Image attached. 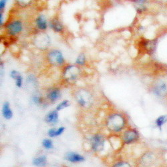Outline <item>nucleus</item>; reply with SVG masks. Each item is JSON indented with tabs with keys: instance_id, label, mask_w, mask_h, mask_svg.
<instances>
[{
	"instance_id": "nucleus-7",
	"label": "nucleus",
	"mask_w": 167,
	"mask_h": 167,
	"mask_svg": "<svg viewBox=\"0 0 167 167\" xmlns=\"http://www.w3.org/2000/svg\"><path fill=\"white\" fill-rule=\"evenodd\" d=\"M58 110H54L52 112H49L46 117V120L48 123L51 124H55L58 122Z\"/></svg>"
},
{
	"instance_id": "nucleus-12",
	"label": "nucleus",
	"mask_w": 167,
	"mask_h": 167,
	"mask_svg": "<svg viewBox=\"0 0 167 167\" xmlns=\"http://www.w3.org/2000/svg\"><path fill=\"white\" fill-rule=\"evenodd\" d=\"M50 27L56 32H60L62 30V25L58 20H52L50 23Z\"/></svg>"
},
{
	"instance_id": "nucleus-20",
	"label": "nucleus",
	"mask_w": 167,
	"mask_h": 167,
	"mask_svg": "<svg viewBox=\"0 0 167 167\" xmlns=\"http://www.w3.org/2000/svg\"><path fill=\"white\" fill-rule=\"evenodd\" d=\"M10 75L11 77H12V78H14V79L15 80V78H16L18 76H20V74L18 72H17V71H15V70H13V71H12V72H11Z\"/></svg>"
},
{
	"instance_id": "nucleus-5",
	"label": "nucleus",
	"mask_w": 167,
	"mask_h": 167,
	"mask_svg": "<svg viewBox=\"0 0 167 167\" xmlns=\"http://www.w3.org/2000/svg\"><path fill=\"white\" fill-rule=\"evenodd\" d=\"M124 138L126 143H130L137 138V133L135 130H128L124 134Z\"/></svg>"
},
{
	"instance_id": "nucleus-27",
	"label": "nucleus",
	"mask_w": 167,
	"mask_h": 167,
	"mask_svg": "<svg viewBox=\"0 0 167 167\" xmlns=\"http://www.w3.org/2000/svg\"><path fill=\"white\" fill-rule=\"evenodd\" d=\"M145 1H146V0H136V2H138V3H140V4H142L144 2H145Z\"/></svg>"
},
{
	"instance_id": "nucleus-17",
	"label": "nucleus",
	"mask_w": 167,
	"mask_h": 167,
	"mask_svg": "<svg viewBox=\"0 0 167 167\" xmlns=\"http://www.w3.org/2000/svg\"><path fill=\"white\" fill-rule=\"evenodd\" d=\"M42 144H43V146L46 148H48V149H50V148H53L52 142L50 140H49V139H45V140H43Z\"/></svg>"
},
{
	"instance_id": "nucleus-8",
	"label": "nucleus",
	"mask_w": 167,
	"mask_h": 167,
	"mask_svg": "<svg viewBox=\"0 0 167 167\" xmlns=\"http://www.w3.org/2000/svg\"><path fill=\"white\" fill-rule=\"evenodd\" d=\"M36 23L38 28L45 30L47 28V21L43 15H39L36 20Z\"/></svg>"
},
{
	"instance_id": "nucleus-26",
	"label": "nucleus",
	"mask_w": 167,
	"mask_h": 167,
	"mask_svg": "<svg viewBox=\"0 0 167 167\" xmlns=\"http://www.w3.org/2000/svg\"><path fill=\"white\" fill-rule=\"evenodd\" d=\"M34 101L36 102V103H39L40 102V98L38 97H34Z\"/></svg>"
},
{
	"instance_id": "nucleus-16",
	"label": "nucleus",
	"mask_w": 167,
	"mask_h": 167,
	"mask_svg": "<svg viewBox=\"0 0 167 167\" xmlns=\"http://www.w3.org/2000/svg\"><path fill=\"white\" fill-rule=\"evenodd\" d=\"M69 106H70V102H69L68 100H64V101H63L62 103H60L58 106H57L56 110L58 111H59L60 110H62V109L68 107Z\"/></svg>"
},
{
	"instance_id": "nucleus-6",
	"label": "nucleus",
	"mask_w": 167,
	"mask_h": 167,
	"mask_svg": "<svg viewBox=\"0 0 167 167\" xmlns=\"http://www.w3.org/2000/svg\"><path fill=\"white\" fill-rule=\"evenodd\" d=\"M66 159L72 163H77V162L83 161L84 158L80 154L75 153H68L66 156Z\"/></svg>"
},
{
	"instance_id": "nucleus-19",
	"label": "nucleus",
	"mask_w": 167,
	"mask_h": 167,
	"mask_svg": "<svg viewBox=\"0 0 167 167\" xmlns=\"http://www.w3.org/2000/svg\"><path fill=\"white\" fill-rule=\"evenodd\" d=\"M114 167H131L128 163H125V162H122V163H118L115 164Z\"/></svg>"
},
{
	"instance_id": "nucleus-9",
	"label": "nucleus",
	"mask_w": 167,
	"mask_h": 167,
	"mask_svg": "<svg viewBox=\"0 0 167 167\" xmlns=\"http://www.w3.org/2000/svg\"><path fill=\"white\" fill-rule=\"evenodd\" d=\"M2 114L4 118L6 119H10L12 117V112L9 108V104L8 102H5L2 108Z\"/></svg>"
},
{
	"instance_id": "nucleus-21",
	"label": "nucleus",
	"mask_w": 167,
	"mask_h": 167,
	"mask_svg": "<svg viewBox=\"0 0 167 167\" xmlns=\"http://www.w3.org/2000/svg\"><path fill=\"white\" fill-rule=\"evenodd\" d=\"M7 1L8 0H1L0 1V11L1 12L4 9L6 3H7Z\"/></svg>"
},
{
	"instance_id": "nucleus-25",
	"label": "nucleus",
	"mask_w": 167,
	"mask_h": 167,
	"mask_svg": "<svg viewBox=\"0 0 167 167\" xmlns=\"http://www.w3.org/2000/svg\"><path fill=\"white\" fill-rule=\"evenodd\" d=\"M3 14L1 12V14H0V25H3Z\"/></svg>"
},
{
	"instance_id": "nucleus-18",
	"label": "nucleus",
	"mask_w": 167,
	"mask_h": 167,
	"mask_svg": "<svg viewBox=\"0 0 167 167\" xmlns=\"http://www.w3.org/2000/svg\"><path fill=\"white\" fill-rule=\"evenodd\" d=\"M15 83H16V86L19 88L22 85V77L21 75L18 76L16 78H15Z\"/></svg>"
},
{
	"instance_id": "nucleus-1",
	"label": "nucleus",
	"mask_w": 167,
	"mask_h": 167,
	"mask_svg": "<svg viewBox=\"0 0 167 167\" xmlns=\"http://www.w3.org/2000/svg\"><path fill=\"white\" fill-rule=\"evenodd\" d=\"M108 125L112 130L119 131L124 125V118L118 114L114 115L109 118Z\"/></svg>"
},
{
	"instance_id": "nucleus-13",
	"label": "nucleus",
	"mask_w": 167,
	"mask_h": 167,
	"mask_svg": "<svg viewBox=\"0 0 167 167\" xmlns=\"http://www.w3.org/2000/svg\"><path fill=\"white\" fill-rule=\"evenodd\" d=\"M166 91V86L164 83H162L156 88L155 92L158 95H162L164 94Z\"/></svg>"
},
{
	"instance_id": "nucleus-24",
	"label": "nucleus",
	"mask_w": 167,
	"mask_h": 167,
	"mask_svg": "<svg viewBox=\"0 0 167 167\" xmlns=\"http://www.w3.org/2000/svg\"><path fill=\"white\" fill-rule=\"evenodd\" d=\"M78 102H79L81 106H85V104H86V101L84 100V99L83 98H80V100H78Z\"/></svg>"
},
{
	"instance_id": "nucleus-11",
	"label": "nucleus",
	"mask_w": 167,
	"mask_h": 167,
	"mask_svg": "<svg viewBox=\"0 0 167 167\" xmlns=\"http://www.w3.org/2000/svg\"><path fill=\"white\" fill-rule=\"evenodd\" d=\"M60 96H61V94H60V92L59 90H54L53 91L50 92L48 94V97L51 101H55V100H58L60 98Z\"/></svg>"
},
{
	"instance_id": "nucleus-4",
	"label": "nucleus",
	"mask_w": 167,
	"mask_h": 167,
	"mask_svg": "<svg viewBox=\"0 0 167 167\" xmlns=\"http://www.w3.org/2000/svg\"><path fill=\"white\" fill-rule=\"evenodd\" d=\"M104 140L100 135H96L92 139V148L96 151H100L103 148Z\"/></svg>"
},
{
	"instance_id": "nucleus-3",
	"label": "nucleus",
	"mask_w": 167,
	"mask_h": 167,
	"mask_svg": "<svg viewBox=\"0 0 167 167\" xmlns=\"http://www.w3.org/2000/svg\"><path fill=\"white\" fill-rule=\"evenodd\" d=\"M8 31L12 36L20 33L22 30V24L20 21H15L14 22H12L7 26Z\"/></svg>"
},
{
	"instance_id": "nucleus-15",
	"label": "nucleus",
	"mask_w": 167,
	"mask_h": 167,
	"mask_svg": "<svg viewBox=\"0 0 167 167\" xmlns=\"http://www.w3.org/2000/svg\"><path fill=\"white\" fill-rule=\"evenodd\" d=\"M86 62V58L84 54H81L78 55V57L76 59V63L79 65H84Z\"/></svg>"
},
{
	"instance_id": "nucleus-23",
	"label": "nucleus",
	"mask_w": 167,
	"mask_h": 167,
	"mask_svg": "<svg viewBox=\"0 0 167 167\" xmlns=\"http://www.w3.org/2000/svg\"><path fill=\"white\" fill-rule=\"evenodd\" d=\"M48 134L50 137H55V129H50L48 131Z\"/></svg>"
},
{
	"instance_id": "nucleus-14",
	"label": "nucleus",
	"mask_w": 167,
	"mask_h": 167,
	"mask_svg": "<svg viewBox=\"0 0 167 167\" xmlns=\"http://www.w3.org/2000/svg\"><path fill=\"white\" fill-rule=\"evenodd\" d=\"M167 122V116H160L159 118H158L156 121V123H157V126L159 127L160 128H161L162 126L166 123Z\"/></svg>"
},
{
	"instance_id": "nucleus-22",
	"label": "nucleus",
	"mask_w": 167,
	"mask_h": 167,
	"mask_svg": "<svg viewBox=\"0 0 167 167\" xmlns=\"http://www.w3.org/2000/svg\"><path fill=\"white\" fill-rule=\"evenodd\" d=\"M64 129H65V128H64V127H60V128H59L58 130H55V136L60 135V134L64 132Z\"/></svg>"
},
{
	"instance_id": "nucleus-10",
	"label": "nucleus",
	"mask_w": 167,
	"mask_h": 167,
	"mask_svg": "<svg viewBox=\"0 0 167 167\" xmlns=\"http://www.w3.org/2000/svg\"><path fill=\"white\" fill-rule=\"evenodd\" d=\"M46 157H45V156H42V157L35 158L34 160L33 164L35 166H45L46 164Z\"/></svg>"
},
{
	"instance_id": "nucleus-2",
	"label": "nucleus",
	"mask_w": 167,
	"mask_h": 167,
	"mask_svg": "<svg viewBox=\"0 0 167 167\" xmlns=\"http://www.w3.org/2000/svg\"><path fill=\"white\" fill-rule=\"evenodd\" d=\"M49 60L52 64H62L64 63V58L62 54L58 50H53L49 54Z\"/></svg>"
}]
</instances>
